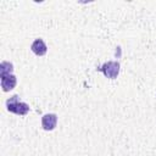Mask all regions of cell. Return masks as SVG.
I'll list each match as a JSON object with an SVG mask.
<instances>
[{"label": "cell", "mask_w": 156, "mask_h": 156, "mask_svg": "<svg viewBox=\"0 0 156 156\" xmlns=\"http://www.w3.org/2000/svg\"><path fill=\"white\" fill-rule=\"evenodd\" d=\"M6 107L10 112H13L16 115H26L28 111H29V106L26 104V102H21L18 100V96L17 95H13L11 99H9L6 101Z\"/></svg>", "instance_id": "obj_1"}, {"label": "cell", "mask_w": 156, "mask_h": 156, "mask_svg": "<svg viewBox=\"0 0 156 156\" xmlns=\"http://www.w3.org/2000/svg\"><path fill=\"white\" fill-rule=\"evenodd\" d=\"M100 71L110 79H115L117 78L118 73H119V63L116 61H108L106 63H104L100 68Z\"/></svg>", "instance_id": "obj_2"}, {"label": "cell", "mask_w": 156, "mask_h": 156, "mask_svg": "<svg viewBox=\"0 0 156 156\" xmlns=\"http://www.w3.org/2000/svg\"><path fill=\"white\" fill-rule=\"evenodd\" d=\"M57 124V115L56 113H46L41 118V127L45 130H52L55 129Z\"/></svg>", "instance_id": "obj_3"}, {"label": "cell", "mask_w": 156, "mask_h": 156, "mask_svg": "<svg viewBox=\"0 0 156 156\" xmlns=\"http://www.w3.org/2000/svg\"><path fill=\"white\" fill-rule=\"evenodd\" d=\"M1 77V88L4 91H10L15 88L17 79L13 74H6V76H0Z\"/></svg>", "instance_id": "obj_4"}, {"label": "cell", "mask_w": 156, "mask_h": 156, "mask_svg": "<svg viewBox=\"0 0 156 156\" xmlns=\"http://www.w3.org/2000/svg\"><path fill=\"white\" fill-rule=\"evenodd\" d=\"M30 49H32V51L35 54V55H38V56H43V55H45L46 54V51H48V46H46V44L44 43V40L43 39H35L34 41H33V44L30 45Z\"/></svg>", "instance_id": "obj_5"}, {"label": "cell", "mask_w": 156, "mask_h": 156, "mask_svg": "<svg viewBox=\"0 0 156 156\" xmlns=\"http://www.w3.org/2000/svg\"><path fill=\"white\" fill-rule=\"evenodd\" d=\"M13 71V66L11 62H1L0 65V76H6V74H12Z\"/></svg>", "instance_id": "obj_6"}]
</instances>
